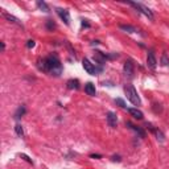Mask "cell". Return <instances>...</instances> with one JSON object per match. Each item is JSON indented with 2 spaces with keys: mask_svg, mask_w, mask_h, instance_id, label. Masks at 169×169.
I'll return each mask as SVG.
<instances>
[{
  "mask_svg": "<svg viewBox=\"0 0 169 169\" xmlns=\"http://www.w3.org/2000/svg\"><path fill=\"white\" fill-rule=\"evenodd\" d=\"M168 64H169V58H168V56L165 54V53H163V56H161V65L167 66Z\"/></svg>",
  "mask_w": 169,
  "mask_h": 169,
  "instance_id": "cell-19",
  "label": "cell"
},
{
  "mask_svg": "<svg viewBox=\"0 0 169 169\" xmlns=\"http://www.w3.org/2000/svg\"><path fill=\"white\" fill-rule=\"evenodd\" d=\"M147 64H148V66H149L152 70L156 68L157 59H156V57H155V53L153 52H148V54H147Z\"/></svg>",
  "mask_w": 169,
  "mask_h": 169,
  "instance_id": "cell-7",
  "label": "cell"
},
{
  "mask_svg": "<svg viewBox=\"0 0 169 169\" xmlns=\"http://www.w3.org/2000/svg\"><path fill=\"white\" fill-rule=\"evenodd\" d=\"M106 56L104 54H102L101 52H95V56H94V59H95V62H98V64H101V65H103L104 62H106Z\"/></svg>",
  "mask_w": 169,
  "mask_h": 169,
  "instance_id": "cell-13",
  "label": "cell"
},
{
  "mask_svg": "<svg viewBox=\"0 0 169 169\" xmlns=\"http://www.w3.org/2000/svg\"><path fill=\"white\" fill-rule=\"evenodd\" d=\"M125 124H127V127H128V128H131V130H134L135 132H136V134H137L140 137H145V132H144L143 130H141L140 127H137V125L132 124L131 122H127V123H125Z\"/></svg>",
  "mask_w": 169,
  "mask_h": 169,
  "instance_id": "cell-8",
  "label": "cell"
},
{
  "mask_svg": "<svg viewBox=\"0 0 169 169\" xmlns=\"http://www.w3.org/2000/svg\"><path fill=\"white\" fill-rule=\"evenodd\" d=\"M46 28H48V29H53V28H56V24L52 21V20H48V21H46Z\"/></svg>",
  "mask_w": 169,
  "mask_h": 169,
  "instance_id": "cell-22",
  "label": "cell"
},
{
  "mask_svg": "<svg viewBox=\"0 0 169 169\" xmlns=\"http://www.w3.org/2000/svg\"><path fill=\"white\" fill-rule=\"evenodd\" d=\"M107 123L110 127L112 128H115L116 127V124H118V118H116V114L115 112H112V111H108L107 112Z\"/></svg>",
  "mask_w": 169,
  "mask_h": 169,
  "instance_id": "cell-6",
  "label": "cell"
},
{
  "mask_svg": "<svg viewBox=\"0 0 169 169\" xmlns=\"http://www.w3.org/2000/svg\"><path fill=\"white\" fill-rule=\"evenodd\" d=\"M124 94L127 95V99L131 102L132 104H135V106H140L141 104V101H140V98H139V95H137L136 89H135L132 85H125L124 86Z\"/></svg>",
  "mask_w": 169,
  "mask_h": 169,
  "instance_id": "cell-2",
  "label": "cell"
},
{
  "mask_svg": "<svg viewBox=\"0 0 169 169\" xmlns=\"http://www.w3.org/2000/svg\"><path fill=\"white\" fill-rule=\"evenodd\" d=\"M4 17H5L7 20H9V21H12V23H15V24H17L19 26H23V24L20 23V20L16 19L15 16H11V15H8V13H4Z\"/></svg>",
  "mask_w": 169,
  "mask_h": 169,
  "instance_id": "cell-15",
  "label": "cell"
},
{
  "mask_svg": "<svg viewBox=\"0 0 169 169\" xmlns=\"http://www.w3.org/2000/svg\"><path fill=\"white\" fill-rule=\"evenodd\" d=\"M115 103L119 104L122 108H125V107H127V106H125V103H124V101H123V99H120V98H116V99H115Z\"/></svg>",
  "mask_w": 169,
  "mask_h": 169,
  "instance_id": "cell-21",
  "label": "cell"
},
{
  "mask_svg": "<svg viewBox=\"0 0 169 169\" xmlns=\"http://www.w3.org/2000/svg\"><path fill=\"white\" fill-rule=\"evenodd\" d=\"M90 157H92V158H99V157H101V155H90Z\"/></svg>",
  "mask_w": 169,
  "mask_h": 169,
  "instance_id": "cell-26",
  "label": "cell"
},
{
  "mask_svg": "<svg viewBox=\"0 0 169 169\" xmlns=\"http://www.w3.org/2000/svg\"><path fill=\"white\" fill-rule=\"evenodd\" d=\"M15 131H16V134H17L20 137L24 136V130H23L21 124H16V125H15Z\"/></svg>",
  "mask_w": 169,
  "mask_h": 169,
  "instance_id": "cell-17",
  "label": "cell"
},
{
  "mask_svg": "<svg viewBox=\"0 0 169 169\" xmlns=\"http://www.w3.org/2000/svg\"><path fill=\"white\" fill-rule=\"evenodd\" d=\"M5 49V45H4V42H2V50H4Z\"/></svg>",
  "mask_w": 169,
  "mask_h": 169,
  "instance_id": "cell-28",
  "label": "cell"
},
{
  "mask_svg": "<svg viewBox=\"0 0 169 169\" xmlns=\"http://www.w3.org/2000/svg\"><path fill=\"white\" fill-rule=\"evenodd\" d=\"M85 91H86V94L87 95H90V97H94L95 95V86L91 83V82H89V83H86V86H85Z\"/></svg>",
  "mask_w": 169,
  "mask_h": 169,
  "instance_id": "cell-12",
  "label": "cell"
},
{
  "mask_svg": "<svg viewBox=\"0 0 169 169\" xmlns=\"http://www.w3.org/2000/svg\"><path fill=\"white\" fill-rule=\"evenodd\" d=\"M82 25H83V26H89V24L86 23V20H82Z\"/></svg>",
  "mask_w": 169,
  "mask_h": 169,
  "instance_id": "cell-27",
  "label": "cell"
},
{
  "mask_svg": "<svg viewBox=\"0 0 169 169\" xmlns=\"http://www.w3.org/2000/svg\"><path fill=\"white\" fill-rule=\"evenodd\" d=\"M82 66H83L85 70L87 71L89 74H91V75L98 74V73L102 70V68H95V65H94V64H91L90 59H87V58H85L83 61H82Z\"/></svg>",
  "mask_w": 169,
  "mask_h": 169,
  "instance_id": "cell-4",
  "label": "cell"
},
{
  "mask_svg": "<svg viewBox=\"0 0 169 169\" xmlns=\"http://www.w3.org/2000/svg\"><path fill=\"white\" fill-rule=\"evenodd\" d=\"M128 112H130L135 119H139V120H141V119L144 118L143 112H141L140 110H137V108H128Z\"/></svg>",
  "mask_w": 169,
  "mask_h": 169,
  "instance_id": "cell-10",
  "label": "cell"
},
{
  "mask_svg": "<svg viewBox=\"0 0 169 169\" xmlns=\"http://www.w3.org/2000/svg\"><path fill=\"white\" fill-rule=\"evenodd\" d=\"M24 114H25V107H24V106H21V107H19V108H17V111H16L15 119H20Z\"/></svg>",
  "mask_w": 169,
  "mask_h": 169,
  "instance_id": "cell-16",
  "label": "cell"
},
{
  "mask_svg": "<svg viewBox=\"0 0 169 169\" xmlns=\"http://www.w3.org/2000/svg\"><path fill=\"white\" fill-rule=\"evenodd\" d=\"M119 28L122 29V31H125V32H128V33H136V28L135 26H132V25H124V24H122Z\"/></svg>",
  "mask_w": 169,
  "mask_h": 169,
  "instance_id": "cell-14",
  "label": "cell"
},
{
  "mask_svg": "<svg viewBox=\"0 0 169 169\" xmlns=\"http://www.w3.org/2000/svg\"><path fill=\"white\" fill-rule=\"evenodd\" d=\"M124 74L128 75V77H132L134 75V64L131 61H125L124 64Z\"/></svg>",
  "mask_w": 169,
  "mask_h": 169,
  "instance_id": "cell-9",
  "label": "cell"
},
{
  "mask_svg": "<svg viewBox=\"0 0 169 169\" xmlns=\"http://www.w3.org/2000/svg\"><path fill=\"white\" fill-rule=\"evenodd\" d=\"M57 13H58V16L62 19V21H64L66 25L70 24V15H69V11L62 9V8H57Z\"/></svg>",
  "mask_w": 169,
  "mask_h": 169,
  "instance_id": "cell-5",
  "label": "cell"
},
{
  "mask_svg": "<svg viewBox=\"0 0 169 169\" xmlns=\"http://www.w3.org/2000/svg\"><path fill=\"white\" fill-rule=\"evenodd\" d=\"M40 69H41L42 71H46L52 75H56V77H58L62 73L61 61H59V58L56 54H50L46 58L42 59V65L40 66Z\"/></svg>",
  "mask_w": 169,
  "mask_h": 169,
  "instance_id": "cell-1",
  "label": "cell"
},
{
  "mask_svg": "<svg viewBox=\"0 0 169 169\" xmlns=\"http://www.w3.org/2000/svg\"><path fill=\"white\" fill-rule=\"evenodd\" d=\"M112 161H120V157L119 156H112Z\"/></svg>",
  "mask_w": 169,
  "mask_h": 169,
  "instance_id": "cell-25",
  "label": "cell"
},
{
  "mask_svg": "<svg viewBox=\"0 0 169 169\" xmlns=\"http://www.w3.org/2000/svg\"><path fill=\"white\" fill-rule=\"evenodd\" d=\"M37 7L41 11H44V12H49V7L46 5V3L44 2H37Z\"/></svg>",
  "mask_w": 169,
  "mask_h": 169,
  "instance_id": "cell-18",
  "label": "cell"
},
{
  "mask_svg": "<svg viewBox=\"0 0 169 169\" xmlns=\"http://www.w3.org/2000/svg\"><path fill=\"white\" fill-rule=\"evenodd\" d=\"M155 134H156V136H157V140L164 141V135H163V132H161L160 130H155Z\"/></svg>",
  "mask_w": 169,
  "mask_h": 169,
  "instance_id": "cell-20",
  "label": "cell"
},
{
  "mask_svg": "<svg viewBox=\"0 0 169 169\" xmlns=\"http://www.w3.org/2000/svg\"><path fill=\"white\" fill-rule=\"evenodd\" d=\"M128 4H130L131 7H134L135 9H137L139 12L144 13V15L147 16L148 19L153 20V13H152V11L148 8V7H145L144 4H141V3H135V2H128Z\"/></svg>",
  "mask_w": 169,
  "mask_h": 169,
  "instance_id": "cell-3",
  "label": "cell"
},
{
  "mask_svg": "<svg viewBox=\"0 0 169 169\" xmlns=\"http://www.w3.org/2000/svg\"><path fill=\"white\" fill-rule=\"evenodd\" d=\"M20 156H21L23 158H24V160H26V161H28V163H31V164H32V160H31V158H29L28 156H26V155H24V153H21V155H20Z\"/></svg>",
  "mask_w": 169,
  "mask_h": 169,
  "instance_id": "cell-24",
  "label": "cell"
},
{
  "mask_svg": "<svg viewBox=\"0 0 169 169\" xmlns=\"http://www.w3.org/2000/svg\"><path fill=\"white\" fill-rule=\"evenodd\" d=\"M26 46H28L29 49H32V48H35V41L33 40H29L28 42H26Z\"/></svg>",
  "mask_w": 169,
  "mask_h": 169,
  "instance_id": "cell-23",
  "label": "cell"
},
{
  "mask_svg": "<svg viewBox=\"0 0 169 169\" xmlns=\"http://www.w3.org/2000/svg\"><path fill=\"white\" fill-rule=\"evenodd\" d=\"M66 85H68L69 90H78L79 89V81L78 79H69Z\"/></svg>",
  "mask_w": 169,
  "mask_h": 169,
  "instance_id": "cell-11",
  "label": "cell"
}]
</instances>
